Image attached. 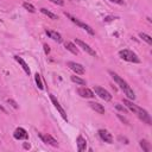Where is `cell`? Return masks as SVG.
Listing matches in <instances>:
<instances>
[{
    "instance_id": "6da1fadb",
    "label": "cell",
    "mask_w": 152,
    "mask_h": 152,
    "mask_svg": "<svg viewBox=\"0 0 152 152\" xmlns=\"http://www.w3.org/2000/svg\"><path fill=\"white\" fill-rule=\"evenodd\" d=\"M109 74L112 75V77H113V80L117 82V85L124 90V93L127 95V97L128 99H131V100H134L136 99V95H134V92L132 89H131V87L128 86V83L126 82V81H124L123 78H121L118 74H115L114 72H109Z\"/></svg>"
},
{
    "instance_id": "7a4b0ae2",
    "label": "cell",
    "mask_w": 152,
    "mask_h": 152,
    "mask_svg": "<svg viewBox=\"0 0 152 152\" xmlns=\"http://www.w3.org/2000/svg\"><path fill=\"white\" fill-rule=\"evenodd\" d=\"M119 56L123 58L124 61H127V62H132V63H140V59L138 58V56L131 51V50L124 49V50H120L119 51Z\"/></svg>"
},
{
    "instance_id": "3957f363",
    "label": "cell",
    "mask_w": 152,
    "mask_h": 152,
    "mask_svg": "<svg viewBox=\"0 0 152 152\" xmlns=\"http://www.w3.org/2000/svg\"><path fill=\"white\" fill-rule=\"evenodd\" d=\"M64 14L67 16V18H69L70 20H72V22L73 23H75L77 26H80V27H82L83 30H86V31L89 33V35H95V32H94V30L92 29V27H90L89 25H87V24H85L83 22H81V20H78L77 18H75L74 16H72V14H70V13H67V12H64Z\"/></svg>"
},
{
    "instance_id": "277c9868",
    "label": "cell",
    "mask_w": 152,
    "mask_h": 152,
    "mask_svg": "<svg viewBox=\"0 0 152 152\" xmlns=\"http://www.w3.org/2000/svg\"><path fill=\"white\" fill-rule=\"evenodd\" d=\"M67 65L73 70V72L76 74V75H83L86 73V70H85V67L82 64H80V63H76V62H68Z\"/></svg>"
},
{
    "instance_id": "5b68a950",
    "label": "cell",
    "mask_w": 152,
    "mask_h": 152,
    "mask_svg": "<svg viewBox=\"0 0 152 152\" xmlns=\"http://www.w3.org/2000/svg\"><path fill=\"white\" fill-rule=\"evenodd\" d=\"M94 90H95L96 95H99L102 100H105V101H110V100H112V95H110L105 88H101L99 86H95Z\"/></svg>"
},
{
    "instance_id": "8992f818",
    "label": "cell",
    "mask_w": 152,
    "mask_h": 152,
    "mask_svg": "<svg viewBox=\"0 0 152 152\" xmlns=\"http://www.w3.org/2000/svg\"><path fill=\"white\" fill-rule=\"evenodd\" d=\"M38 137L43 140V143H45V144H49V145H51V146H54V147H57L58 146V143H57V140L54 138V137H51L50 134H45V136H43L42 133H38Z\"/></svg>"
},
{
    "instance_id": "52a82bcc",
    "label": "cell",
    "mask_w": 152,
    "mask_h": 152,
    "mask_svg": "<svg viewBox=\"0 0 152 152\" xmlns=\"http://www.w3.org/2000/svg\"><path fill=\"white\" fill-rule=\"evenodd\" d=\"M75 42H76V44L80 46V48H82L85 51L87 52V54H89L90 56H94V57H96V52H95V50H93L92 48H90L88 44H86L85 42H82L81 39H78V38H76L75 39Z\"/></svg>"
},
{
    "instance_id": "ba28073f",
    "label": "cell",
    "mask_w": 152,
    "mask_h": 152,
    "mask_svg": "<svg viewBox=\"0 0 152 152\" xmlns=\"http://www.w3.org/2000/svg\"><path fill=\"white\" fill-rule=\"evenodd\" d=\"M50 99H51V101H52L54 106L56 107V109H57L58 112H59V114L62 115V118H63L65 121H68V118H67V113H65V110H64L62 107H61V105H59V102H58V101L56 100V97H55L54 95H50Z\"/></svg>"
},
{
    "instance_id": "9c48e42d",
    "label": "cell",
    "mask_w": 152,
    "mask_h": 152,
    "mask_svg": "<svg viewBox=\"0 0 152 152\" xmlns=\"http://www.w3.org/2000/svg\"><path fill=\"white\" fill-rule=\"evenodd\" d=\"M99 136H100L101 139L105 141V143H108V144H112L113 143V137H112V134L108 132V131H106V130H100L99 131Z\"/></svg>"
},
{
    "instance_id": "30bf717a",
    "label": "cell",
    "mask_w": 152,
    "mask_h": 152,
    "mask_svg": "<svg viewBox=\"0 0 152 152\" xmlns=\"http://www.w3.org/2000/svg\"><path fill=\"white\" fill-rule=\"evenodd\" d=\"M77 93H78V95H80V96H82V97H87V99H92V97H94V96H95V94L92 92V90L88 89V88H86V87L78 88Z\"/></svg>"
},
{
    "instance_id": "8fae6325",
    "label": "cell",
    "mask_w": 152,
    "mask_h": 152,
    "mask_svg": "<svg viewBox=\"0 0 152 152\" xmlns=\"http://www.w3.org/2000/svg\"><path fill=\"white\" fill-rule=\"evenodd\" d=\"M137 115L140 118V120H143V123H146L147 125H151V118H150V114L146 112L145 109L140 108L139 112L137 113Z\"/></svg>"
},
{
    "instance_id": "7c38bea8",
    "label": "cell",
    "mask_w": 152,
    "mask_h": 152,
    "mask_svg": "<svg viewBox=\"0 0 152 152\" xmlns=\"http://www.w3.org/2000/svg\"><path fill=\"white\" fill-rule=\"evenodd\" d=\"M13 137H14L16 139L22 140V139H27V138H29V134H27V132H26V131H25L24 128H22V127H18V128L14 131Z\"/></svg>"
},
{
    "instance_id": "4fadbf2b",
    "label": "cell",
    "mask_w": 152,
    "mask_h": 152,
    "mask_svg": "<svg viewBox=\"0 0 152 152\" xmlns=\"http://www.w3.org/2000/svg\"><path fill=\"white\" fill-rule=\"evenodd\" d=\"M45 33L51 38V39H54L55 42H57V43H61L62 42V36H61L58 32H56V31H51V30H45Z\"/></svg>"
},
{
    "instance_id": "5bb4252c",
    "label": "cell",
    "mask_w": 152,
    "mask_h": 152,
    "mask_svg": "<svg viewBox=\"0 0 152 152\" xmlns=\"http://www.w3.org/2000/svg\"><path fill=\"white\" fill-rule=\"evenodd\" d=\"M14 59L17 61V62H18L20 65H22V68L24 69V72H25L27 75H30V74H31V70H30L29 65L26 64V62H25V61H24L22 57H19V56H14Z\"/></svg>"
},
{
    "instance_id": "9a60e30c",
    "label": "cell",
    "mask_w": 152,
    "mask_h": 152,
    "mask_svg": "<svg viewBox=\"0 0 152 152\" xmlns=\"http://www.w3.org/2000/svg\"><path fill=\"white\" fill-rule=\"evenodd\" d=\"M77 149L80 152H82L87 149V141L82 136H78V138H77Z\"/></svg>"
},
{
    "instance_id": "2e32d148",
    "label": "cell",
    "mask_w": 152,
    "mask_h": 152,
    "mask_svg": "<svg viewBox=\"0 0 152 152\" xmlns=\"http://www.w3.org/2000/svg\"><path fill=\"white\" fill-rule=\"evenodd\" d=\"M124 104L126 105V107H127L128 109L132 110L133 113H136V114H137V113L139 112L140 107H139V106H137V105H134V104L132 102V101H130V100H124Z\"/></svg>"
},
{
    "instance_id": "e0dca14e",
    "label": "cell",
    "mask_w": 152,
    "mask_h": 152,
    "mask_svg": "<svg viewBox=\"0 0 152 152\" xmlns=\"http://www.w3.org/2000/svg\"><path fill=\"white\" fill-rule=\"evenodd\" d=\"M89 106L92 107L95 112H97V113H100V114H105V108H104V106L102 105H100V104H97V102H89Z\"/></svg>"
},
{
    "instance_id": "ac0fdd59",
    "label": "cell",
    "mask_w": 152,
    "mask_h": 152,
    "mask_svg": "<svg viewBox=\"0 0 152 152\" xmlns=\"http://www.w3.org/2000/svg\"><path fill=\"white\" fill-rule=\"evenodd\" d=\"M65 48H67V50H69L70 52H73L74 55H78V49L75 46V44H73V43H70V42H65Z\"/></svg>"
},
{
    "instance_id": "d6986e66",
    "label": "cell",
    "mask_w": 152,
    "mask_h": 152,
    "mask_svg": "<svg viewBox=\"0 0 152 152\" xmlns=\"http://www.w3.org/2000/svg\"><path fill=\"white\" fill-rule=\"evenodd\" d=\"M40 12H42L43 14H45L46 17H49L50 19H52V20H57V19H58V17H57L55 13L50 12L49 10H46V8H44V7H43V8H40Z\"/></svg>"
},
{
    "instance_id": "ffe728a7",
    "label": "cell",
    "mask_w": 152,
    "mask_h": 152,
    "mask_svg": "<svg viewBox=\"0 0 152 152\" xmlns=\"http://www.w3.org/2000/svg\"><path fill=\"white\" fill-rule=\"evenodd\" d=\"M140 146H141V149H143V151H145V152H150L151 149H152L151 144L147 140H140Z\"/></svg>"
},
{
    "instance_id": "44dd1931",
    "label": "cell",
    "mask_w": 152,
    "mask_h": 152,
    "mask_svg": "<svg viewBox=\"0 0 152 152\" xmlns=\"http://www.w3.org/2000/svg\"><path fill=\"white\" fill-rule=\"evenodd\" d=\"M139 37L143 39V40H145V42L149 44V45H151L152 44V38L149 36V35H146V33H143V32H140L139 33Z\"/></svg>"
},
{
    "instance_id": "7402d4cb",
    "label": "cell",
    "mask_w": 152,
    "mask_h": 152,
    "mask_svg": "<svg viewBox=\"0 0 152 152\" xmlns=\"http://www.w3.org/2000/svg\"><path fill=\"white\" fill-rule=\"evenodd\" d=\"M23 7L26 10V11L31 12V13H35V12H36V8H35V6H33L32 4H30V3H24V4H23Z\"/></svg>"
},
{
    "instance_id": "603a6c76",
    "label": "cell",
    "mask_w": 152,
    "mask_h": 152,
    "mask_svg": "<svg viewBox=\"0 0 152 152\" xmlns=\"http://www.w3.org/2000/svg\"><path fill=\"white\" fill-rule=\"evenodd\" d=\"M72 81H73L74 83L80 85V86H85V85H86V81L82 80V78H80L78 76H72Z\"/></svg>"
},
{
    "instance_id": "cb8c5ba5",
    "label": "cell",
    "mask_w": 152,
    "mask_h": 152,
    "mask_svg": "<svg viewBox=\"0 0 152 152\" xmlns=\"http://www.w3.org/2000/svg\"><path fill=\"white\" fill-rule=\"evenodd\" d=\"M35 80H36V83L38 86L39 89H43V82H42V77H40L39 74H36L35 75Z\"/></svg>"
},
{
    "instance_id": "d4e9b609",
    "label": "cell",
    "mask_w": 152,
    "mask_h": 152,
    "mask_svg": "<svg viewBox=\"0 0 152 152\" xmlns=\"http://www.w3.org/2000/svg\"><path fill=\"white\" fill-rule=\"evenodd\" d=\"M115 108L118 109V110H120V112H124V113H127V109L124 107V106H121V105H119V104H115Z\"/></svg>"
},
{
    "instance_id": "484cf974",
    "label": "cell",
    "mask_w": 152,
    "mask_h": 152,
    "mask_svg": "<svg viewBox=\"0 0 152 152\" xmlns=\"http://www.w3.org/2000/svg\"><path fill=\"white\" fill-rule=\"evenodd\" d=\"M109 1H112L114 4H118V5H124V0H109Z\"/></svg>"
},
{
    "instance_id": "4316f807",
    "label": "cell",
    "mask_w": 152,
    "mask_h": 152,
    "mask_svg": "<svg viewBox=\"0 0 152 152\" xmlns=\"http://www.w3.org/2000/svg\"><path fill=\"white\" fill-rule=\"evenodd\" d=\"M51 1L55 3V4H57V5H61V6L64 5V1H63V0H51Z\"/></svg>"
},
{
    "instance_id": "83f0119b",
    "label": "cell",
    "mask_w": 152,
    "mask_h": 152,
    "mask_svg": "<svg viewBox=\"0 0 152 152\" xmlns=\"http://www.w3.org/2000/svg\"><path fill=\"white\" fill-rule=\"evenodd\" d=\"M7 101H8V104H11V105H12V106H13L14 108H18V105H17V104L14 102V101H13V100H11V99H8Z\"/></svg>"
},
{
    "instance_id": "f1b7e54d",
    "label": "cell",
    "mask_w": 152,
    "mask_h": 152,
    "mask_svg": "<svg viewBox=\"0 0 152 152\" xmlns=\"http://www.w3.org/2000/svg\"><path fill=\"white\" fill-rule=\"evenodd\" d=\"M44 51H45V54H46V55L50 52V48H49V45H48V44H44Z\"/></svg>"
},
{
    "instance_id": "f546056e",
    "label": "cell",
    "mask_w": 152,
    "mask_h": 152,
    "mask_svg": "<svg viewBox=\"0 0 152 152\" xmlns=\"http://www.w3.org/2000/svg\"><path fill=\"white\" fill-rule=\"evenodd\" d=\"M0 112H1V113H5V114L7 113V112H6V109H5V108H4L1 105H0Z\"/></svg>"
},
{
    "instance_id": "4dcf8cb0",
    "label": "cell",
    "mask_w": 152,
    "mask_h": 152,
    "mask_svg": "<svg viewBox=\"0 0 152 152\" xmlns=\"http://www.w3.org/2000/svg\"><path fill=\"white\" fill-rule=\"evenodd\" d=\"M30 147H31V145H30L29 143H25V144H24V149H26V150H29Z\"/></svg>"
},
{
    "instance_id": "1f68e13d",
    "label": "cell",
    "mask_w": 152,
    "mask_h": 152,
    "mask_svg": "<svg viewBox=\"0 0 152 152\" xmlns=\"http://www.w3.org/2000/svg\"><path fill=\"white\" fill-rule=\"evenodd\" d=\"M0 22H3V20H1V19H0Z\"/></svg>"
}]
</instances>
